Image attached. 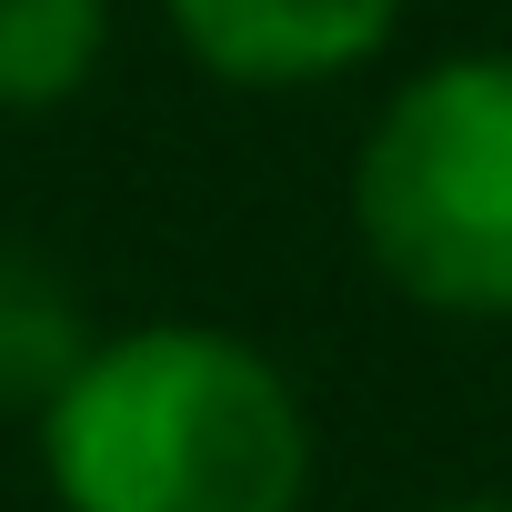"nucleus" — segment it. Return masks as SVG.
<instances>
[{
    "mask_svg": "<svg viewBox=\"0 0 512 512\" xmlns=\"http://www.w3.org/2000/svg\"><path fill=\"white\" fill-rule=\"evenodd\" d=\"M442 512H512V492H472V502H442Z\"/></svg>",
    "mask_w": 512,
    "mask_h": 512,
    "instance_id": "6",
    "label": "nucleus"
},
{
    "mask_svg": "<svg viewBox=\"0 0 512 512\" xmlns=\"http://www.w3.org/2000/svg\"><path fill=\"white\" fill-rule=\"evenodd\" d=\"M31 432L61 512H302L312 492L292 372L211 322L111 332Z\"/></svg>",
    "mask_w": 512,
    "mask_h": 512,
    "instance_id": "1",
    "label": "nucleus"
},
{
    "mask_svg": "<svg viewBox=\"0 0 512 512\" xmlns=\"http://www.w3.org/2000/svg\"><path fill=\"white\" fill-rule=\"evenodd\" d=\"M111 0H0V111H61L91 91Z\"/></svg>",
    "mask_w": 512,
    "mask_h": 512,
    "instance_id": "5",
    "label": "nucleus"
},
{
    "mask_svg": "<svg viewBox=\"0 0 512 512\" xmlns=\"http://www.w3.org/2000/svg\"><path fill=\"white\" fill-rule=\"evenodd\" d=\"M181 51L241 91H312L372 61L412 0H161Z\"/></svg>",
    "mask_w": 512,
    "mask_h": 512,
    "instance_id": "3",
    "label": "nucleus"
},
{
    "mask_svg": "<svg viewBox=\"0 0 512 512\" xmlns=\"http://www.w3.org/2000/svg\"><path fill=\"white\" fill-rule=\"evenodd\" d=\"M91 352H101V332H91L71 272L51 262L41 241H11V231H0V412L41 422Z\"/></svg>",
    "mask_w": 512,
    "mask_h": 512,
    "instance_id": "4",
    "label": "nucleus"
},
{
    "mask_svg": "<svg viewBox=\"0 0 512 512\" xmlns=\"http://www.w3.org/2000/svg\"><path fill=\"white\" fill-rule=\"evenodd\" d=\"M352 231L372 272L452 322H512V51L412 71L362 161Z\"/></svg>",
    "mask_w": 512,
    "mask_h": 512,
    "instance_id": "2",
    "label": "nucleus"
}]
</instances>
